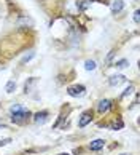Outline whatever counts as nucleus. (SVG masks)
Segmentation results:
<instances>
[{"mask_svg":"<svg viewBox=\"0 0 140 155\" xmlns=\"http://www.w3.org/2000/svg\"><path fill=\"white\" fill-rule=\"evenodd\" d=\"M16 88V83L13 82V80H10V82L7 83V87H5V90H7V93H13Z\"/></svg>","mask_w":140,"mask_h":155,"instance_id":"obj_11","label":"nucleus"},{"mask_svg":"<svg viewBox=\"0 0 140 155\" xmlns=\"http://www.w3.org/2000/svg\"><path fill=\"white\" fill-rule=\"evenodd\" d=\"M103 146H105V141L103 139H94L89 144V149H91V150H100Z\"/></svg>","mask_w":140,"mask_h":155,"instance_id":"obj_6","label":"nucleus"},{"mask_svg":"<svg viewBox=\"0 0 140 155\" xmlns=\"http://www.w3.org/2000/svg\"><path fill=\"white\" fill-rule=\"evenodd\" d=\"M33 56H35V53H33V51H30V53H29V54H26L24 58L21 59V64H26V62H29V61H30V59L33 58Z\"/></svg>","mask_w":140,"mask_h":155,"instance_id":"obj_12","label":"nucleus"},{"mask_svg":"<svg viewBox=\"0 0 140 155\" xmlns=\"http://www.w3.org/2000/svg\"><path fill=\"white\" fill-rule=\"evenodd\" d=\"M2 126H3V123H2V122H0V128H2Z\"/></svg>","mask_w":140,"mask_h":155,"instance_id":"obj_19","label":"nucleus"},{"mask_svg":"<svg viewBox=\"0 0 140 155\" xmlns=\"http://www.w3.org/2000/svg\"><path fill=\"white\" fill-rule=\"evenodd\" d=\"M86 88L83 87V85H72V87L67 88V93L72 96V97H78V96H83L84 94Z\"/></svg>","mask_w":140,"mask_h":155,"instance_id":"obj_2","label":"nucleus"},{"mask_svg":"<svg viewBox=\"0 0 140 155\" xmlns=\"http://www.w3.org/2000/svg\"><path fill=\"white\" fill-rule=\"evenodd\" d=\"M91 120H92V112L91 110H86V112L81 114V117L78 120V126H80V128H84L88 123H91Z\"/></svg>","mask_w":140,"mask_h":155,"instance_id":"obj_3","label":"nucleus"},{"mask_svg":"<svg viewBox=\"0 0 140 155\" xmlns=\"http://www.w3.org/2000/svg\"><path fill=\"white\" fill-rule=\"evenodd\" d=\"M115 66H116V67H126V66H127V61H126V59H121V61L116 62Z\"/></svg>","mask_w":140,"mask_h":155,"instance_id":"obj_14","label":"nucleus"},{"mask_svg":"<svg viewBox=\"0 0 140 155\" xmlns=\"http://www.w3.org/2000/svg\"><path fill=\"white\" fill-rule=\"evenodd\" d=\"M8 142H11L10 137H7V139H0V146H7Z\"/></svg>","mask_w":140,"mask_h":155,"instance_id":"obj_15","label":"nucleus"},{"mask_svg":"<svg viewBox=\"0 0 140 155\" xmlns=\"http://www.w3.org/2000/svg\"><path fill=\"white\" fill-rule=\"evenodd\" d=\"M122 8H124V2H122V0H115V2L112 3V11L113 13H119Z\"/></svg>","mask_w":140,"mask_h":155,"instance_id":"obj_8","label":"nucleus"},{"mask_svg":"<svg viewBox=\"0 0 140 155\" xmlns=\"http://www.w3.org/2000/svg\"><path fill=\"white\" fill-rule=\"evenodd\" d=\"M116 128H122V122H118V123L112 125V130H116Z\"/></svg>","mask_w":140,"mask_h":155,"instance_id":"obj_16","label":"nucleus"},{"mask_svg":"<svg viewBox=\"0 0 140 155\" xmlns=\"http://www.w3.org/2000/svg\"><path fill=\"white\" fill-rule=\"evenodd\" d=\"M84 69H86V71H94V69H96V62L91 61V59H88L84 62Z\"/></svg>","mask_w":140,"mask_h":155,"instance_id":"obj_10","label":"nucleus"},{"mask_svg":"<svg viewBox=\"0 0 140 155\" xmlns=\"http://www.w3.org/2000/svg\"><path fill=\"white\" fill-rule=\"evenodd\" d=\"M110 109H112V101H108V99H102L100 102H99V106H97V110L100 114L108 112Z\"/></svg>","mask_w":140,"mask_h":155,"instance_id":"obj_4","label":"nucleus"},{"mask_svg":"<svg viewBox=\"0 0 140 155\" xmlns=\"http://www.w3.org/2000/svg\"><path fill=\"white\" fill-rule=\"evenodd\" d=\"M131 91H132V87H129V88H126V90H124V93H122L121 96L124 97V96H127V94H131Z\"/></svg>","mask_w":140,"mask_h":155,"instance_id":"obj_17","label":"nucleus"},{"mask_svg":"<svg viewBox=\"0 0 140 155\" xmlns=\"http://www.w3.org/2000/svg\"><path fill=\"white\" fill-rule=\"evenodd\" d=\"M46 120H48V112H46V110L37 112V114H35V115H33V122H35V123H38V125L45 123Z\"/></svg>","mask_w":140,"mask_h":155,"instance_id":"obj_5","label":"nucleus"},{"mask_svg":"<svg viewBox=\"0 0 140 155\" xmlns=\"http://www.w3.org/2000/svg\"><path fill=\"white\" fill-rule=\"evenodd\" d=\"M61 155H68V153H61Z\"/></svg>","mask_w":140,"mask_h":155,"instance_id":"obj_20","label":"nucleus"},{"mask_svg":"<svg viewBox=\"0 0 140 155\" xmlns=\"http://www.w3.org/2000/svg\"><path fill=\"white\" fill-rule=\"evenodd\" d=\"M22 24H29V26H32L33 22H32V19H29V18H21V19H19V26H22Z\"/></svg>","mask_w":140,"mask_h":155,"instance_id":"obj_13","label":"nucleus"},{"mask_svg":"<svg viewBox=\"0 0 140 155\" xmlns=\"http://www.w3.org/2000/svg\"><path fill=\"white\" fill-rule=\"evenodd\" d=\"M122 155H127V153H122Z\"/></svg>","mask_w":140,"mask_h":155,"instance_id":"obj_21","label":"nucleus"},{"mask_svg":"<svg viewBox=\"0 0 140 155\" xmlns=\"http://www.w3.org/2000/svg\"><path fill=\"white\" fill-rule=\"evenodd\" d=\"M10 112H11V120L16 123V125H22V123H26L29 117H30V112L27 110V109L24 107H21L19 104H16L10 109Z\"/></svg>","mask_w":140,"mask_h":155,"instance_id":"obj_1","label":"nucleus"},{"mask_svg":"<svg viewBox=\"0 0 140 155\" xmlns=\"http://www.w3.org/2000/svg\"><path fill=\"white\" fill-rule=\"evenodd\" d=\"M122 82H126L124 75H115V77L110 78V85H112V87H118V85L122 83Z\"/></svg>","mask_w":140,"mask_h":155,"instance_id":"obj_7","label":"nucleus"},{"mask_svg":"<svg viewBox=\"0 0 140 155\" xmlns=\"http://www.w3.org/2000/svg\"><path fill=\"white\" fill-rule=\"evenodd\" d=\"M94 2V0H80V2H77V8L80 10V11H83V10H86L89 5Z\"/></svg>","mask_w":140,"mask_h":155,"instance_id":"obj_9","label":"nucleus"},{"mask_svg":"<svg viewBox=\"0 0 140 155\" xmlns=\"http://www.w3.org/2000/svg\"><path fill=\"white\" fill-rule=\"evenodd\" d=\"M138 11H135V13H134V21H135V22H138Z\"/></svg>","mask_w":140,"mask_h":155,"instance_id":"obj_18","label":"nucleus"}]
</instances>
